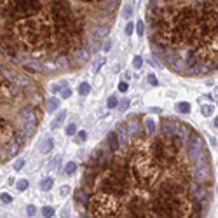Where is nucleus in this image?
<instances>
[{
  "mask_svg": "<svg viewBox=\"0 0 218 218\" xmlns=\"http://www.w3.org/2000/svg\"><path fill=\"white\" fill-rule=\"evenodd\" d=\"M23 166H25V159H18V161L14 162V169H16V171H19Z\"/></svg>",
  "mask_w": 218,
  "mask_h": 218,
  "instance_id": "bb28decb",
  "label": "nucleus"
},
{
  "mask_svg": "<svg viewBox=\"0 0 218 218\" xmlns=\"http://www.w3.org/2000/svg\"><path fill=\"white\" fill-rule=\"evenodd\" d=\"M176 110H178L180 113H188V112H190V103H187V101H181V103H178V105H176Z\"/></svg>",
  "mask_w": 218,
  "mask_h": 218,
  "instance_id": "9d476101",
  "label": "nucleus"
},
{
  "mask_svg": "<svg viewBox=\"0 0 218 218\" xmlns=\"http://www.w3.org/2000/svg\"><path fill=\"white\" fill-rule=\"evenodd\" d=\"M52 147H54V141H52L51 136H47V138H44L40 141V152L42 154H49L51 150H52Z\"/></svg>",
  "mask_w": 218,
  "mask_h": 218,
  "instance_id": "20e7f679",
  "label": "nucleus"
},
{
  "mask_svg": "<svg viewBox=\"0 0 218 218\" xmlns=\"http://www.w3.org/2000/svg\"><path fill=\"white\" fill-rule=\"evenodd\" d=\"M213 110H215L213 105H204V107L201 108V113H202L204 117H209V115H213Z\"/></svg>",
  "mask_w": 218,
  "mask_h": 218,
  "instance_id": "f8f14e48",
  "label": "nucleus"
},
{
  "mask_svg": "<svg viewBox=\"0 0 218 218\" xmlns=\"http://www.w3.org/2000/svg\"><path fill=\"white\" fill-rule=\"evenodd\" d=\"M28 188V180H18V183H16V190L18 192H25Z\"/></svg>",
  "mask_w": 218,
  "mask_h": 218,
  "instance_id": "9b49d317",
  "label": "nucleus"
},
{
  "mask_svg": "<svg viewBox=\"0 0 218 218\" xmlns=\"http://www.w3.org/2000/svg\"><path fill=\"white\" fill-rule=\"evenodd\" d=\"M65 117H66V110H61L60 113L56 115V119L52 120V124H51V129L54 131V129H58V128H60L61 124L65 122Z\"/></svg>",
  "mask_w": 218,
  "mask_h": 218,
  "instance_id": "39448f33",
  "label": "nucleus"
},
{
  "mask_svg": "<svg viewBox=\"0 0 218 218\" xmlns=\"http://www.w3.org/2000/svg\"><path fill=\"white\" fill-rule=\"evenodd\" d=\"M65 133H66L68 136H73V134L77 133V126H75V124H68V126H66V131H65Z\"/></svg>",
  "mask_w": 218,
  "mask_h": 218,
  "instance_id": "5701e85b",
  "label": "nucleus"
},
{
  "mask_svg": "<svg viewBox=\"0 0 218 218\" xmlns=\"http://www.w3.org/2000/svg\"><path fill=\"white\" fill-rule=\"evenodd\" d=\"M25 70H26V72H31V73H39L40 66H39V65H33V63H31V65L26 63V65H25Z\"/></svg>",
  "mask_w": 218,
  "mask_h": 218,
  "instance_id": "f3484780",
  "label": "nucleus"
},
{
  "mask_svg": "<svg viewBox=\"0 0 218 218\" xmlns=\"http://www.w3.org/2000/svg\"><path fill=\"white\" fill-rule=\"evenodd\" d=\"M42 215L51 218L52 215H54V208H52V206H44V208H42Z\"/></svg>",
  "mask_w": 218,
  "mask_h": 218,
  "instance_id": "a211bd4d",
  "label": "nucleus"
},
{
  "mask_svg": "<svg viewBox=\"0 0 218 218\" xmlns=\"http://www.w3.org/2000/svg\"><path fill=\"white\" fill-rule=\"evenodd\" d=\"M107 107H108V108H115V107H119V99H117V96H110V98L107 99Z\"/></svg>",
  "mask_w": 218,
  "mask_h": 218,
  "instance_id": "4468645a",
  "label": "nucleus"
},
{
  "mask_svg": "<svg viewBox=\"0 0 218 218\" xmlns=\"http://www.w3.org/2000/svg\"><path fill=\"white\" fill-rule=\"evenodd\" d=\"M75 171H77V164H75L73 161L68 162V164L65 166V175H66V176H73V173H75Z\"/></svg>",
  "mask_w": 218,
  "mask_h": 218,
  "instance_id": "6e6552de",
  "label": "nucleus"
},
{
  "mask_svg": "<svg viewBox=\"0 0 218 218\" xmlns=\"http://www.w3.org/2000/svg\"><path fill=\"white\" fill-rule=\"evenodd\" d=\"M26 213H28V215H30V217H33V215H35V213H37V208H35V206H33V204H30V206H28V208H26Z\"/></svg>",
  "mask_w": 218,
  "mask_h": 218,
  "instance_id": "c756f323",
  "label": "nucleus"
},
{
  "mask_svg": "<svg viewBox=\"0 0 218 218\" xmlns=\"http://www.w3.org/2000/svg\"><path fill=\"white\" fill-rule=\"evenodd\" d=\"M150 40L185 75L218 70V0H149Z\"/></svg>",
  "mask_w": 218,
  "mask_h": 218,
  "instance_id": "7ed1b4c3",
  "label": "nucleus"
},
{
  "mask_svg": "<svg viewBox=\"0 0 218 218\" xmlns=\"http://www.w3.org/2000/svg\"><path fill=\"white\" fill-rule=\"evenodd\" d=\"M0 201H2L4 204H10V202H12V197H10L7 192H2V196H0Z\"/></svg>",
  "mask_w": 218,
  "mask_h": 218,
  "instance_id": "412c9836",
  "label": "nucleus"
},
{
  "mask_svg": "<svg viewBox=\"0 0 218 218\" xmlns=\"http://www.w3.org/2000/svg\"><path fill=\"white\" fill-rule=\"evenodd\" d=\"M58 107H60V99L58 98H49V101H47V112H54Z\"/></svg>",
  "mask_w": 218,
  "mask_h": 218,
  "instance_id": "1a4fd4ad",
  "label": "nucleus"
},
{
  "mask_svg": "<svg viewBox=\"0 0 218 218\" xmlns=\"http://www.w3.org/2000/svg\"><path fill=\"white\" fill-rule=\"evenodd\" d=\"M133 66L136 70H140L143 66V58H141V56H134V58H133Z\"/></svg>",
  "mask_w": 218,
  "mask_h": 218,
  "instance_id": "dca6fc26",
  "label": "nucleus"
},
{
  "mask_svg": "<svg viewBox=\"0 0 218 218\" xmlns=\"http://www.w3.org/2000/svg\"><path fill=\"white\" fill-rule=\"evenodd\" d=\"M131 14H133V7H131V5H124V10H122V16H124L126 19H129V18H131Z\"/></svg>",
  "mask_w": 218,
  "mask_h": 218,
  "instance_id": "4be33fe9",
  "label": "nucleus"
},
{
  "mask_svg": "<svg viewBox=\"0 0 218 218\" xmlns=\"http://www.w3.org/2000/svg\"><path fill=\"white\" fill-rule=\"evenodd\" d=\"M119 0H2V47L40 60L77 58L89 23L112 16ZM101 40L93 42L98 51Z\"/></svg>",
  "mask_w": 218,
  "mask_h": 218,
  "instance_id": "f03ea898",
  "label": "nucleus"
},
{
  "mask_svg": "<svg viewBox=\"0 0 218 218\" xmlns=\"http://www.w3.org/2000/svg\"><path fill=\"white\" fill-rule=\"evenodd\" d=\"M70 192H72V187H70V185H61V188H60V196L61 197H66Z\"/></svg>",
  "mask_w": 218,
  "mask_h": 218,
  "instance_id": "6ab92c4d",
  "label": "nucleus"
},
{
  "mask_svg": "<svg viewBox=\"0 0 218 218\" xmlns=\"http://www.w3.org/2000/svg\"><path fill=\"white\" fill-rule=\"evenodd\" d=\"M103 63H105V58H103V56H101V58H98V60L94 61V65H93V72H94V73H98L99 68L103 66Z\"/></svg>",
  "mask_w": 218,
  "mask_h": 218,
  "instance_id": "ddd939ff",
  "label": "nucleus"
},
{
  "mask_svg": "<svg viewBox=\"0 0 218 218\" xmlns=\"http://www.w3.org/2000/svg\"><path fill=\"white\" fill-rule=\"evenodd\" d=\"M128 89H129V84L126 82V80H122V82H119V91H120V93H126Z\"/></svg>",
  "mask_w": 218,
  "mask_h": 218,
  "instance_id": "a878e982",
  "label": "nucleus"
},
{
  "mask_svg": "<svg viewBox=\"0 0 218 218\" xmlns=\"http://www.w3.org/2000/svg\"><path fill=\"white\" fill-rule=\"evenodd\" d=\"M136 33H138L140 37L145 35V23H143V19H140L138 23H136Z\"/></svg>",
  "mask_w": 218,
  "mask_h": 218,
  "instance_id": "2eb2a0df",
  "label": "nucleus"
},
{
  "mask_svg": "<svg viewBox=\"0 0 218 218\" xmlns=\"http://www.w3.org/2000/svg\"><path fill=\"white\" fill-rule=\"evenodd\" d=\"M52 185H54V180L52 178H46L40 181V188L44 190V192H49L51 188H52Z\"/></svg>",
  "mask_w": 218,
  "mask_h": 218,
  "instance_id": "423d86ee",
  "label": "nucleus"
},
{
  "mask_svg": "<svg viewBox=\"0 0 218 218\" xmlns=\"http://www.w3.org/2000/svg\"><path fill=\"white\" fill-rule=\"evenodd\" d=\"M110 49H112V44H110V40H107V42H105V46H103V51L107 52V51H110Z\"/></svg>",
  "mask_w": 218,
  "mask_h": 218,
  "instance_id": "2f4dec72",
  "label": "nucleus"
},
{
  "mask_svg": "<svg viewBox=\"0 0 218 218\" xmlns=\"http://www.w3.org/2000/svg\"><path fill=\"white\" fill-rule=\"evenodd\" d=\"M58 162H61V155H56V157L52 159V161H51L49 162V166H47V169H52V168H56V164H58Z\"/></svg>",
  "mask_w": 218,
  "mask_h": 218,
  "instance_id": "b1692460",
  "label": "nucleus"
},
{
  "mask_svg": "<svg viewBox=\"0 0 218 218\" xmlns=\"http://www.w3.org/2000/svg\"><path fill=\"white\" fill-rule=\"evenodd\" d=\"M61 96H63V98H70V96H72V91H70V89H63Z\"/></svg>",
  "mask_w": 218,
  "mask_h": 218,
  "instance_id": "7c9ffc66",
  "label": "nucleus"
},
{
  "mask_svg": "<svg viewBox=\"0 0 218 218\" xmlns=\"http://www.w3.org/2000/svg\"><path fill=\"white\" fill-rule=\"evenodd\" d=\"M86 140H87V131H77V141L84 143Z\"/></svg>",
  "mask_w": 218,
  "mask_h": 218,
  "instance_id": "aec40b11",
  "label": "nucleus"
},
{
  "mask_svg": "<svg viewBox=\"0 0 218 218\" xmlns=\"http://www.w3.org/2000/svg\"><path fill=\"white\" fill-rule=\"evenodd\" d=\"M161 126L136 115L119 126V147L91 154L80 187L89 217H202L213 180L204 141L180 120Z\"/></svg>",
  "mask_w": 218,
  "mask_h": 218,
  "instance_id": "f257e3e1",
  "label": "nucleus"
},
{
  "mask_svg": "<svg viewBox=\"0 0 218 218\" xmlns=\"http://www.w3.org/2000/svg\"><path fill=\"white\" fill-rule=\"evenodd\" d=\"M128 107H129V99H122V101H120V105H119V110H120V112H126Z\"/></svg>",
  "mask_w": 218,
  "mask_h": 218,
  "instance_id": "393cba45",
  "label": "nucleus"
},
{
  "mask_svg": "<svg viewBox=\"0 0 218 218\" xmlns=\"http://www.w3.org/2000/svg\"><path fill=\"white\" fill-rule=\"evenodd\" d=\"M133 31H134V25H133V23L129 21L128 25H126V33H128V35H131Z\"/></svg>",
  "mask_w": 218,
  "mask_h": 218,
  "instance_id": "c85d7f7f",
  "label": "nucleus"
},
{
  "mask_svg": "<svg viewBox=\"0 0 218 218\" xmlns=\"http://www.w3.org/2000/svg\"><path fill=\"white\" fill-rule=\"evenodd\" d=\"M147 80H149L150 86H157V77H155V75H152V73H150L149 77H147Z\"/></svg>",
  "mask_w": 218,
  "mask_h": 218,
  "instance_id": "cd10ccee",
  "label": "nucleus"
},
{
  "mask_svg": "<svg viewBox=\"0 0 218 218\" xmlns=\"http://www.w3.org/2000/svg\"><path fill=\"white\" fill-rule=\"evenodd\" d=\"M91 93V84L89 82H82L79 84V94L80 96H86V94H89Z\"/></svg>",
  "mask_w": 218,
  "mask_h": 218,
  "instance_id": "0eeeda50",
  "label": "nucleus"
},
{
  "mask_svg": "<svg viewBox=\"0 0 218 218\" xmlns=\"http://www.w3.org/2000/svg\"><path fill=\"white\" fill-rule=\"evenodd\" d=\"M213 124H215V128H218V115L215 117V120H213Z\"/></svg>",
  "mask_w": 218,
  "mask_h": 218,
  "instance_id": "473e14b6",
  "label": "nucleus"
}]
</instances>
